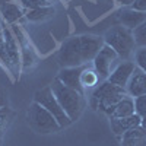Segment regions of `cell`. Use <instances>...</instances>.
Segmentation results:
<instances>
[{
  "instance_id": "obj_1",
  "label": "cell",
  "mask_w": 146,
  "mask_h": 146,
  "mask_svg": "<svg viewBox=\"0 0 146 146\" xmlns=\"http://www.w3.org/2000/svg\"><path fill=\"white\" fill-rule=\"evenodd\" d=\"M104 45L102 36L96 35H78L67 38L57 54L62 67H80L92 63L95 56Z\"/></svg>"
},
{
  "instance_id": "obj_2",
  "label": "cell",
  "mask_w": 146,
  "mask_h": 146,
  "mask_svg": "<svg viewBox=\"0 0 146 146\" xmlns=\"http://www.w3.org/2000/svg\"><path fill=\"white\" fill-rule=\"evenodd\" d=\"M127 95L124 88L113 85L108 80H102L89 95V105L95 111H101L110 117L113 108L118 101H121Z\"/></svg>"
},
{
  "instance_id": "obj_3",
  "label": "cell",
  "mask_w": 146,
  "mask_h": 146,
  "mask_svg": "<svg viewBox=\"0 0 146 146\" xmlns=\"http://www.w3.org/2000/svg\"><path fill=\"white\" fill-rule=\"evenodd\" d=\"M102 40L104 44L111 47L121 60H129L135 54V48L137 47L135 36H133V31L123 25H115L107 29Z\"/></svg>"
},
{
  "instance_id": "obj_4",
  "label": "cell",
  "mask_w": 146,
  "mask_h": 146,
  "mask_svg": "<svg viewBox=\"0 0 146 146\" xmlns=\"http://www.w3.org/2000/svg\"><path fill=\"white\" fill-rule=\"evenodd\" d=\"M51 89H53V94L56 95L58 104L62 105L64 113L69 115V118L72 121L79 120V117L82 115V111H83V107H85L83 94L66 86L57 78L51 83Z\"/></svg>"
},
{
  "instance_id": "obj_5",
  "label": "cell",
  "mask_w": 146,
  "mask_h": 146,
  "mask_svg": "<svg viewBox=\"0 0 146 146\" xmlns=\"http://www.w3.org/2000/svg\"><path fill=\"white\" fill-rule=\"evenodd\" d=\"M27 120L29 127L36 133H41V135H50V133H56L62 129V126L57 123V120L53 117V114L48 113L38 102H34L29 105L27 113Z\"/></svg>"
},
{
  "instance_id": "obj_6",
  "label": "cell",
  "mask_w": 146,
  "mask_h": 146,
  "mask_svg": "<svg viewBox=\"0 0 146 146\" xmlns=\"http://www.w3.org/2000/svg\"><path fill=\"white\" fill-rule=\"evenodd\" d=\"M34 100H35L34 102H38L41 107H44L47 110L48 113H51L53 117L57 120V123L62 127H67L70 123H73V121L69 118V115L64 113V110L62 108V105L58 104L56 95L53 94L51 86L44 88L41 91H36Z\"/></svg>"
},
{
  "instance_id": "obj_7",
  "label": "cell",
  "mask_w": 146,
  "mask_h": 146,
  "mask_svg": "<svg viewBox=\"0 0 146 146\" xmlns=\"http://www.w3.org/2000/svg\"><path fill=\"white\" fill-rule=\"evenodd\" d=\"M118 58H120L118 54L110 45H107V44L102 45L100 53L96 54L95 58L92 60V66L96 70V73L100 75L101 80H107L108 79V76L111 75L113 69L120 63Z\"/></svg>"
},
{
  "instance_id": "obj_8",
  "label": "cell",
  "mask_w": 146,
  "mask_h": 146,
  "mask_svg": "<svg viewBox=\"0 0 146 146\" xmlns=\"http://www.w3.org/2000/svg\"><path fill=\"white\" fill-rule=\"evenodd\" d=\"M136 69L135 62H130V60H123L120 62L111 72V75L108 76V82H111L113 85H117L120 88H124L127 86V83L133 75V72Z\"/></svg>"
},
{
  "instance_id": "obj_9",
  "label": "cell",
  "mask_w": 146,
  "mask_h": 146,
  "mask_svg": "<svg viewBox=\"0 0 146 146\" xmlns=\"http://www.w3.org/2000/svg\"><path fill=\"white\" fill-rule=\"evenodd\" d=\"M85 66H80V67H62V70L58 72L57 75V79L64 83L66 86L75 89L80 94H85V89L80 85V73L83 70Z\"/></svg>"
},
{
  "instance_id": "obj_10",
  "label": "cell",
  "mask_w": 146,
  "mask_h": 146,
  "mask_svg": "<svg viewBox=\"0 0 146 146\" xmlns=\"http://www.w3.org/2000/svg\"><path fill=\"white\" fill-rule=\"evenodd\" d=\"M140 115L137 114H133V115H129V117H110V126H111V130L115 136L121 137L127 133L129 130L135 129L137 126H140Z\"/></svg>"
},
{
  "instance_id": "obj_11",
  "label": "cell",
  "mask_w": 146,
  "mask_h": 146,
  "mask_svg": "<svg viewBox=\"0 0 146 146\" xmlns=\"http://www.w3.org/2000/svg\"><path fill=\"white\" fill-rule=\"evenodd\" d=\"M118 21L123 27L129 28V29H136L139 25L146 21V12H140L133 7H123L118 12Z\"/></svg>"
},
{
  "instance_id": "obj_12",
  "label": "cell",
  "mask_w": 146,
  "mask_h": 146,
  "mask_svg": "<svg viewBox=\"0 0 146 146\" xmlns=\"http://www.w3.org/2000/svg\"><path fill=\"white\" fill-rule=\"evenodd\" d=\"M126 91H127V95L133 96V98L146 95V73L143 70H140L139 67L135 69L126 86Z\"/></svg>"
},
{
  "instance_id": "obj_13",
  "label": "cell",
  "mask_w": 146,
  "mask_h": 146,
  "mask_svg": "<svg viewBox=\"0 0 146 146\" xmlns=\"http://www.w3.org/2000/svg\"><path fill=\"white\" fill-rule=\"evenodd\" d=\"M121 139V146H146V130L142 126L124 133Z\"/></svg>"
},
{
  "instance_id": "obj_14",
  "label": "cell",
  "mask_w": 146,
  "mask_h": 146,
  "mask_svg": "<svg viewBox=\"0 0 146 146\" xmlns=\"http://www.w3.org/2000/svg\"><path fill=\"white\" fill-rule=\"evenodd\" d=\"M136 114V110H135V98L130 95H126L121 101H118L115 104V107L113 108L110 117H129V115H133Z\"/></svg>"
},
{
  "instance_id": "obj_15",
  "label": "cell",
  "mask_w": 146,
  "mask_h": 146,
  "mask_svg": "<svg viewBox=\"0 0 146 146\" xmlns=\"http://www.w3.org/2000/svg\"><path fill=\"white\" fill-rule=\"evenodd\" d=\"M0 15L7 23H15L23 16V10L18 3H3L0 6Z\"/></svg>"
},
{
  "instance_id": "obj_16",
  "label": "cell",
  "mask_w": 146,
  "mask_h": 146,
  "mask_svg": "<svg viewBox=\"0 0 146 146\" xmlns=\"http://www.w3.org/2000/svg\"><path fill=\"white\" fill-rule=\"evenodd\" d=\"M100 75L96 73V70L92 67H89L88 64L83 67L82 73H80V85L83 86V89H91V88H96L100 85Z\"/></svg>"
},
{
  "instance_id": "obj_17",
  "label": "cell",
  "mask_w": 146,
  "mask_h": 146,
  "mask_svg": "<svg viewBox=\"0 0 146 146\" xmlns=\"http://www.w3.org/2000/svg\"><path fill=\"white\" fill-rule=\"evenodd\" d=\"M54 13H56V9L53 6H45V7H38V9H34V10H28L25 18L29 22H41V21H45L48 18H51Z\"/></svg>"
},
{
  "instance_id": "obj_18",
  "label": "cell",
  "mask_w": 146,
  "mask_h": 146,
  "mask_svg": "<svg viewBox=\"0 0 146 146\" xmlns=\"http://www.w3.org/2000/svg\"><path fill=\"white\" fill-rule=\"evenodd\" d=\"M133 36H135L136 45L140 47H146V21L139 25L136 29H133Z\"/></svg>"
},
{
  "instance_id": "obj_19",
  "label": "cell",
  "mask_w": 146,
  "mask_h": 146,
  "mask_svg": "<svg viewBox=\"0 0 146 146\" xmlns=\"http://www.w3.org/2000/svg\"><path fill=\"white\" fill-rule=\"evenodd\" d=\"M19 3L27 10H34V9H38V7L51 6V3L48 2V0H19Z\"/></svg>"
},
{
  "instance_id": "obj_20",
  "label": "cell",
  "mask_w": 146,
  "mask_h": 146,
  "mask_svg": "<svg viewBox=\"0 0 146 146\" xmlns=\"http://www.w3.org/2000/svg\"><path fill=\"white\" fill-rule=\"evenodd\" d=\"M135 64L146 73V47H140L135 51Z\"/></svg>"
},
{
  "instance_id": "obj_21",
  "label": "cell",
  "mask_w": 146,
  "mask_h": 146,
  "mask_svg": "<svg viewBox=\"0 0 146 146\" xmlns=\"http://www.w3.org/2000/svg\"><path fill=\"white\" fill-rule=\"evenodd\" d=\"M135 110H136L137 115H140V117L146 115V95L136 96L135 98Z\"/></svg>"
},
{
  "instance_id": "obj_22",
  "label": "cell",
  "mask_w": 146,
  "mask_h": 146,
  "mask_svg": "<svg viewBox=\"0 0 146 146\" xmlns=\"http://www.w3.org/2000/svg\"><path fill=\"white\" fill-rule=\"evenodd\" d=\"M0 60L3 62L5 66H7L10 69V60L6 51V44H5V38H3V34H0Z\"/></svg>"
},
{
  "instance_id": "obj_23",
  "label": "cell",
  "mask_w": 146,
  "mask_h": 146,
  "mask_svg": "<svg viewBox=\"0 0 146 146\" xmlns=\"http://www.w3.org/2000/svg\"><path fill=\"white\" fill-rule=\"evenodd\" d=\"M7 120H9V111H7V108H0V133H2V130L7 124Z\"/></svg>"
},
{
  "instance_id": "obj_24",
  "label": "cell",
  "mask_w": 146,
  "mask_h": 146,
  "mask_svg": "<svg viewBox=\"0 0 146 146\" xmlns=\"http://www.w3.org/2000/svg\"><path fill=\"white\" fill-rule=\"evenodd\" d=\"M130 7L136 9V10H140V12H146V0H136Z\"/></svg>"
},
{
  "instance_id": "obj_25",
  "label": "cell",
  "mask_w": 146,
  "mask_h": 146,
  "mask_svg": "<svg viewBox=\"0 0 146 146\" xmlns=\"http://www.w3.org/2000/svg\"><path fill=\"white\" fill-rule=\"evenodd\" d=\"M0 108H6V94L0 88Z\"/></svg>"
},
{
  "instance_id": "obj_26",
  "label": "cell",
  "mask_w": 146,
  "mask_h": 146,
  "mask_svg": "<svg viewBox=\"0 0 146 146\" xmlns=\"http://www.w3.org/2000/svg\"><path fill=\"white\" fill-rule=\"evenodd\" d=\"M135 2H136V0H117V3H118V5H121V6H124V7H127V6L130 7Z\"/></svg>"
},
{
  "instance_id": "obj_27",
  "label": "cell",
  "mask_w": 146,
  "mask_h": 146,
  "mask_svg": "<svg viewBox=\"0 0 146 146\" xmlns=\"http://www.w3.org/2000/svg\"><path fill=\"white\" fill-rule=\"evenodd\" d=\"M140 126L146 130V115H143V117L140 118Z\"/></svg>"
},
{
  "instance_id": "obj_28",
  "label": "cell",
  "mask_w": 146,
  "mask_h": 146,
  "mask_svg": "<svg viewBox=\"0 0 146 146\" xmlns=\"http://www.w3.org/2000/svg\"><path fill=\"white\" fill-rule=\"evenodd\" d=\"M48 2H50V3H53V2H54V0H48Z\"/></svg>"
}]
</instances>
